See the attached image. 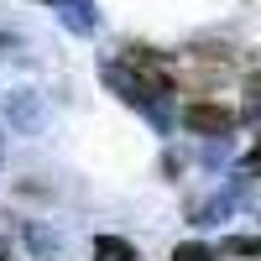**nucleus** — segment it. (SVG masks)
Instances as JSON below:
<instances>
[{
	"label": "nucleus",
	"mask_w": 261,
	"mask_h": 261,
	"mask_svg": "<svg viewBox=\"0 0 261 261\" xmlns=\"http://www.w3.org/2000/svg\"><path fill=\"white\" fill-rule=\"evenodd\" d=\"M188 130H199V136H230V130H235V120H241V115H235L230 110V105H214V99H193V105H183V115H178Z\"/></svg>",
	"instance_id": "f257e3e1"
},
{
	"label": "nucleus",
	"mask_w": 261,
	"mask_h": 261,
	"mask_svg": "<svg viewBox=\"0 0 261 261\" xmlns=\"http://www.w3.org/2000/svg\"><path fill=\"white\" fill-rule=\"evenodd\" d=\"M47 6L63 16L68 32H79V37H94L99 32V0H47Z\"/></svg>",
	"instance_id": "f03ea898"
},
{
	"label": "nucleus",
	"mask_w": 261,
	"mask_h": 261,
	"mask_svg": "<svg viewBox=\"0 0 261 261\" xmlns=\"http://www.w3.org/2000/svg\"><path fill=\"white\" fill-rule=\"evenodd\" d=\"M94 261H141V251L120 235H94Z\"/></svg>",
	"instance_id": "39448f33"
},
{
	"label": "nucleus",
	"mask_w": 261,
	"mask_h": 261,
	"mask_svg": "<svg viewBox=\"0 0 261 261\" xmlns=\"http://www.w3.org/2000/svg\"><path fill=\"white\" fill-rule=\"evenodd\" d=\"M246 188H251L246 178H235V183H230L225 193H214V199H204L199 209H193V220H199V225H214V220H225V214H230L235 204H241V199H246Z\"/></svg>",
	"instance_id": "7ed1b4c3"
},
{
	"label": "nucleus",
	"mask_w": 261,
	"mask_h": 261,
	"mask_svg": "<svg viewBox=\"0 0 261 261\" xmlns=\"http://www.w3.org/2000/svg\"><path fill=\"white\" fill-rule=\"evenodd\" d=\"M241 120L261 125V63L251 68V79H246V99H241Z\"/></svg>",
	"instance_id": "423d86ee"
},
{
	"label": "nucleus",
	"mask_w": 261,
	"mask_h": 261,
	"mask_svg": "<svg viewBox=\"0 0 261 261\" xmlns=\"http://www.w3.org/2000/svg\"><path fill=\"white\" fill-rule=\"evenodd\" d=\"M172 261H214V246H204V241H183V246H172Z\"/></svg>",
	"instance_id": "0eeeda50"
},
{
	"label": "nucleus",
	"mask_w": 261,
	"mask_h": 261,
	"mask_svg": "<svg viewBox=\"0 0 261 261\" xmlns=\"http://www.w3.org/2000/svg\"><path fill=\"white\" fill-rule=\"evenodd\" d=\"M225 251L230 256H261V235H230Z\"/></svg>",
	"instance_id": "6e6552de"
},
{
	"label": "nucleus",
	"mask_w": 261,
	"mask_h": 261,
	"mask_svg": "<svg viewBox=\"0 0 261 261\" xmlns=\"http://www.w3.org/2000/svg\"><path fill=\"white\" fill-rule=\"evenodd\" d=\"M6 110H11V125H16V130H37V125H42V105H37L32 89H16V94L6 99Z\"/></svg>",
	"instance_id": "20e7f679"
},
{
	"label": "nucleus",
	"mask_w": 261,
	"mask_h": 261,
	"mask_svg": "<svg viewBox=\"0 0 261 261\" xmlns=\"http://www.w3.org/2000/svg\"><path fill=\"white\" fill-rule=\"evenodd\" d=\"M246 172H261V146H256L251 157H246Z\"/></svg>",
	"instance_id": "1a4fd4ad"
},
{
	"label": "nucleus",
	"mask_w": 261,
	"mask_h": 261,
	"mask_svg": "<svg viewBox=\"0 0 261 261\" xmlns=\"http://www.w3.org/2000/svg\"><path fill=\"white\" fill-rule=\"evenodd\" d=\"M11 256V241H6V235H0V261H6Z\"/></svg>",
	"instance_id": "9d476101"
}]
</instances>
